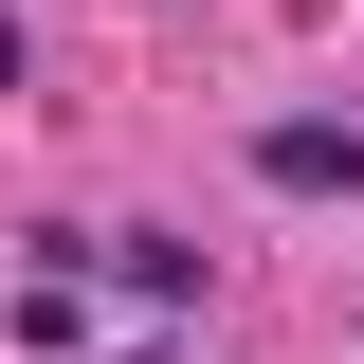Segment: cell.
<instances>
[{"instance_id": "cell-1", "label": "cell", "mask_w": 364, "mask_h": 364, "mask_svg": "<svg viewBox=\"0 0 364 364\" xmlns=\"http://www.w3.org/2000/svg\"><path fill=\"white\" fill-rule=\"evenodd\" d=\"M255 182H273V200H364V128H328V109H273V128H255Z\"/></svg>"}, {"instance_id": "cell-2", "label": "cell", "mask_w": 364, "mask_h": 364, "mask_svg": "<svg viewBox=\"0 0 364 364\" xmlns=\"http://www.w3.org/2000/svg\"><path fill=\"white\" fill-rule=\"evenodd\" d=\"M18 346H37V364H73V346H91V310H73V273H37V291H18Z\"/></svg>"}, {"instance_id": "cell-3", "label": "cell", "mask_w": 364, "mask_h": 364, "mask_svg": "<svg viewBox=\"0 0 364 364\" xmlns=\"http://www.w3.org/2000/svg\"><path fill=\"white\" fill-rule=\"evenodd\" d=\"M128 364H182V346H128Z\"/></svg>"}]
</instances>
